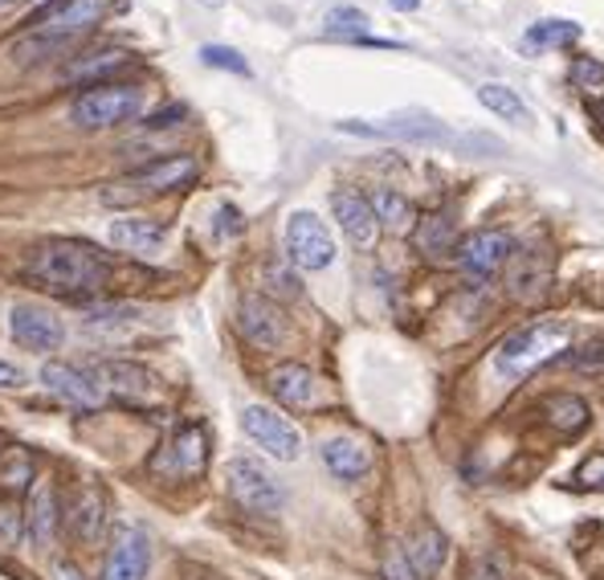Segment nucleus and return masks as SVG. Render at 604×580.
<instances>
[{
	"instance_id": "1",
	"label": "nucleus",
	"mask_w": 604,
	"mask_h": 580,
	"mask_svg": "<svg viewBox=\"0 0 604 580\" xmlns=\"http://www.w3.org/2000/svg\"><path fill=\"white\" fill-rule=\"evenodd\" d=\"M29 278L50 291V295L66 298V303H86V298L103 295V286L110 283V257L91 242L78 238H45L29 250L25 257Z\"/></svg>"
},
{
	"instance_id": "2",
	"label": "nucleus",
	"mask_w": 604,
	"mask_h": 580,
	"mask_svg": "<svg viewBox=\"0 0 604 580\" xmlns=\"http://www.w3.org/2000/svg\"><path fill=\"white\" fill-rule=\"evenodd\" d=\"M103 17H107V0H57L54 9L13 45V62L25 70V66H41V62H50V57H62L66 45L86 38Z\"/></svg>"
},
{
	"instance_id": "3",
	"label": "nucleus",
	"mask_w": 604,
	"mask_h": 580,
	"mask_svg": "<svg viewBox=\"0 0 604 580\" xmlns=\"http://www.w3.org/2000/svg\"><path fill=\"white\" fill-rule=\"evenodd\" d=\"M197 176H201L197 156H184V151H180V156H160V160L144 164L139 172L107 184V189H103V204H135V201H148V197L189 189Z\"/></svg>"
},
{
	"instance_id": "4",
	"label": "nucleus",
	"mask_w": 604,
	"mask_h": 580,
	"mask_svg": "<svg viewBox=\"0 0 604 580\" xmlns=\"http://www.w3.org/2000/svg\"><path fill=\"white\" fill-rule=\"evenodd\" d=\"M144 110V91L131 82H98L86 86L74 103H70V123L82 131H107L119 123H131Z\"/></svg>"
},
{
	"instance_id": "5",
	"label": "nucleus",
	"mask_w": 604,
	"mask_h": 580,
	"mask_svg": "<svg viewBox=\"0 0 604 580\" xmlns=\"http://www.w3.org/2000/svg\"><path fill=\"white\" fill-rule=\"evenodd\" d=\"M568 348V331L560 324H531L523 331H515L498 344L495 351V368L502 377L519 380V377H531L536 368L551 365L555 351Z\"/></svg>"
},
{
	"instance_id": "6",
	"label": "nucleus",
	"mask_w": 604,
	"mask_h": 580,
	"mask_svg": "<svg viewBox=\"0 0 604 580\" xmlns=\"http://www.w3.org/2000/svg\"><path fill=\"white\" fill-rule=\"evenodd\" d=\"M339 131L363 139H396V144H445L449 139L445 123H437L425 110H396L384 119H343Z\"/></svg>"
},
{
	"instance_id": "7",
	"label": "nucleus",
	"mask_w": 604,
	"mask_h": 580,
	"mask_svg": "<svg viewBox=\"0 0 604 580\" xmlns=\"http://www.w3.org/2000/svg\"><path fill=\"white\" fill-rule=\"evenodd\" d=\"M225 483L229 495L242 503L245 512L254 515H278L286 503V491L274 474L262 466L257 458H233L225 466Z\"/></svg>"
},
{
	"instance_id": "8",
	"label": "nucleus",
	"mask_w": 604,
	"mask_h": 580,
	"mask_svg": "<svg viewBox=\"0 0 604 580\" xmlns=\"http://www.w3.org/2000/svg\"><path fill=\"white\" fill-rule=\"evenodd\" d=\"M95 380L103 384L107 397H115L119 405H131V409H151L160 405V377L151 368L135 365V360H103L95 365Z\"/></svg>"
},
{
	"instance_id": "9",
	"label": "nucleus",
	"mask_w": 604,
	"mask_h": 580,
	"mask_svg": "<svg viewBox=\"0 0 604 580\" xmlns=\"http://www.w3.org/2000/svg\"><path fill=\"white\" fill-rule=\"evenodd\" d=\"M510 254H515V242H510L502 230H474L470 238L457 242L454 262H457V271H462L466 283L483 286L507 266Z\"/></svg>"
},
{
	"instance_id": "10",
	"label": "nucleus",
	"mask_w": 604,
	"mask_h": 580,
	"mask_svg": "<svg viewBox=\"0 0 604 580\" xmlns=\"http://www.w3.org/2000/svg\"><path fill=\"white\" fill-rule=\"evenodd\" d=\"M286 257H290V266H298V271H327L336 262L331 233L307 209L290 213V221H286Z\"/></svg>"
},
{
	"instance_id": "11",
	"label": "nucleus",
	"mask_w": 604,
	"mask_h": 580,
	"mask_svg": "<svg viewBox=\"0 0 604 580\" xmlns=\"http://www.w3.org/2000/svg\"><path fill=\"white\" fill-rule=\"evenodd\" d=\"M242 430L254 445H262L269 458L278 462H295L303 454V433L290 425V421L278 413V409L266 405H245L242 413Z\"/></svg>"
},
{
	"instance_id": "12",
	"label": "nucleus",
	"mask_w": 604,
	"mask_h": 580,
	"mask_svg": "<svg viewBox=\"0 0 604 580\" xmlns=\"http://www.w3.org/2000/svg\"><path fill=\"white\" fill-rule=\"evenodd\" d=\"M209 462V433L201 425H184L160 445V454L151 458V471L163 478H197Z\"/></svg>"
},
{
	"instance_id": "13",
	"label": "nucleus",
	"mask_w": 604,
	"mask_h": 580,
	"mask_svg": "<svg viewBox=\"0 0 604 580\" xmlns=\"http://www.w3.org/2000/svg\"><path fill=\"white\" fill-rule=\"evenodd\" d=\"M148 568H151L148 531L135 524H123L119 531H115V544H110L103 580H148Z\"/></svg>"
},
{
	"instance_id": "14",
	"label": "nucleus",
	"mask_w": 604,
	"mask_h": 580,
	"mask_svg": "<svg viewBox=\"0 0 604 580\" xmlns=\"http://www.w3.org/2000/svg\"><path fill=\"white\" fill-rule=\"evenodd\" d=\"M9 331H13V339L21 348H33V351H54V348H62V339H66L62 319H57L50 307H38V303H21V307H13Z\"/></svg>"
},
{
	"instance_id": "15",
	"label": "nucleus",
	"mask_w": 604,
	"mask_h": 580,
	"mask_svg": "<svg viewBox=\"0 0 604 580\" xmlns=\"http://www.w3.org/2000/svg\"><path fill=\"white\" fill-rule=\"evenodd\" d=\"M41 380H45V389L54 392V397H62L74 409H98L107 401V392L95 380V372H82V368L62 365V360L41 368Z\"/></svg>"
},
{
	"instance_id": "16",
	"label": "nucleus",
	"mask_w": 604,
	"mask_h": 580,
	"mask_svg": "<svg viewBox=\"0 0 604 580\" xmlns=\"http://www.w3.org/2000/svg\"><path fill=\"white\" fill-rule=\"evenodd\" d=\"M237 327H242V336L257 348H278L286 336V319L278 303H269L266 295H245L237 303Z\"/></svg>"
},
{
	"instance_id": "17",
	"label": "nucleus",
	"mask_w": 604,
	"mask_h": 580,
	"mask_svg": "<svg viewBox=\"0 0 604 580\" xmlns=\"http://www.w3.org/2000/svg\"><path fill=\"white\" fill-rule=\"evenodd\" d=\"M548 283H551V257L543 254V250L527 245V250H515V254H510L507 291L519 298V303H536V298H543Z\"/></svg>"
},
{
	"instance_id": "18",
	"label": "nucleus",
	"mask_w": 604,
	"mask_h": 580,
	"mask_svg": "<svg viewBox=\"0 0 604 580\" xmlns=\"http://www.w3.org/2000/svg\"><path fill=\"white\" fill-rule=\"evenodd\" d=\"M135 66V54L119 50V45H107V50H86V54L70 57L66 66H62V82H82V86H98V82H107L110 74H119V70Z\"/></svg>"
},
{
	"instance_id": "19",
	"label": "nucleus",
	"mask_w": 604,
	"mask_h": 580,
	"mask_svg": "<svg viewBox=\"0 0 604 580\" xmlns=\"http://www.w3.org/2000/svg\"><path fill=\"white\" fill-rule=\"evenodd\" d=\"M331 213H336L339 230L348 233L356 245H372V242H377L380 221H377V213H372V201H363L360 192H351V189L331 192Z\"/></svg>"
},
{
	"instance_id": "20",
	"label": "nucleus",
	"mask_w": 604,
	"mask_h": 580,
	"mask_svg": "<svg viewBox=\"0 0 604 580\" xmlns=\"http://www.w3.org/2000/svg\"><path fill=\"white\" fill-rule=\"evenodd\" d=\"M319 458L322 466L336 474V478H343V483H351V478H363V474L372 471V450L363 442H356V437H327V442L319 445Z\"/></svg>"
},
{
	"instance_id": "21",
	"label": "nucleus",
	"mask_w": 604,
	"mask_h": 580,
	"mask_svg": "<svg viewBox=\"0 0 604 580\" xmlns=\"http://www.w3.org/2000/svg\"><path fill=\"white\" fill-rule=\"evenodd\" d=\"M66 524L82 544H95L103 536V527H107V499H103L98 486H82L78 495L70 499Z\"/></svg>"
},
{
	"instance_id": "22",
	"label": "nucleus",
	"mask_w": 604,
	"mask_h": 580,
	"mask_svg": "<svg viewBox=\"0 0 604 580\" xmlns=\"http://www.w3.org/2000/svg\"><path fill=\"white\" fill-rule=\"evenodd\" d=\"M57 524H62V512H57V495L54 486L41 478L33 491H29V507H25V536L38 548H45V544H54L57 536Z\"/></svg>"
},
{
	"instance_id": "23",
	"label": "nucleus",
	"mask_w": 604,
	"mask_h": 580,
	"mask_svg": "<svg viewBox=\"0 0 604 580\" xmlns=\"http://www.w3.org/2000/svg\"><path fill=\"white\" fill-rule=\"evenodd\" d=\"M404 552H409V560H413V568L421 572V577H437V572L445 568V560H449V540H445L442 527L421 524V527H413V536H409V544H404Z\"/></svg>"
},
{
	"instance_id": "24",
	"label": "nucleus",
	"mask_w": 604,
	"mask_h": 580,
	"mask_svg": "<svg viewBox=\"0 0 604 580\" xmlns=\"http://www.w3.org/2000/svg\"><path fill=\"white\" fill-rule=\"evenodd\" d=\"M269 392L290 409H307L319 392V380L307 365H278L269 372Z\"/></svg>"
},
{
	"instance_id": "25",
	"label": "nucleus",
	"mask_w": 604,
	"mask_h": 580,
	"mask_svg": "<svg viewBox=\"0 0 604 580\" xmlns=\"http://www.w3.org/2000/svg\"><path fill=\"white\" fill-rule=\"evenodd\" d=\"M110 242L127 254H156L163 245V225L151 217H119L110 221Z\"/></svg>"
},
{
	"instance_id": "26",
	"label": "nucleus",
	"mask_w": 604,
	"mask_h": 580,
	"mask_svg": "<svg viewBox=\"0 0 604 580\" xmlns=\"http://www.w3.org/2000/svg\"><path fill=\"white\" fill-rule=\"evenodd\" d=\"M416 250L425 257H445V254H457V233H454V217L449 213H430L416 221Z\"/></svg>"
},
{
	"instance_id": "27",
	"label": "nucleus",
	"mask_w": 604,
	"mask_h": 580,
	"mask_svg": "<svg viewBox=\"0 0 604 580\" xmlns=\"http://www.w3.org/2000/svg\"><path fill=\"white\" fill-rule=\"evenodd\" d=\"M543 418L560 433H584L589 430V405L572 392H551L543 397Z\"/></svg>"
},
{
	"instance_id": "28",
	"label": "nucleus",
	"mask_w": 604,
	"mask_h": 580,
	"mask_svg": "<svg viewBox=\"0 0 604 580\" xmlns=\"http://www.w3.org/2000/svg\"><path fill=\"white\" fill-rule=\"evenodd\" d=\"M372 213L384 230L404 233L409 225H416V209L409 204V197H401L396 189H377L372 192Z\"/></svg>"
},
{
	"instance_id": "29",
	"label": "nucleus",
	"mask_w": 604,
	"mask_h": 580,
	"mask_svg": "<svg viewBox=\"0 0 604 580\" xmlns=\"http://www.w3.org/2000/svg\"><path fill=\"white\" fill-rule=\"evenodd\" d=\"M478 103H483L490 115H498V119H507V123H523L527 119L523 98L515 95L510 86H502V82H483V86H478Z\"/></svg>"
},
{
	"instance_id": "30",
	"label": "nucleus",
	"mask_w": 604,
	"mask_h": 580,
	"mask_svg": "<svg viewBox=\"0 0 604 580\" xmlns=\"http://www.w3.org/2000/svg\"><path fill=\"white\" fill-rule=\"evenodd\" d=\"M368 13L363 9H351V4H339L331 13L322 17V29L331 33V38H343V41H372L368 38Z\"/></svg>"
},
{
	"instance_id": "31",
	"label": "nucleus",
	"mask_w": 604,
	"mask_h": 580,
	"mask_svg": "<svg viewBox=\"0 0 604 580\" xmlns=\"http://www.w3.org/2000/svg\"><path fill=\"white\" fill-rule=\"evenodd\" d=\"M576 38H580L576 21H539V25L527 29L531 45H572Z\"/></svg>"
},
{
	"instance_id": "32",
	"label": "nucleus",
	"mask_w": 604,
	"mask_h": 580,
	"mask_svg": "<svg viewBox=\"0 0 604 580\" xmlns=\"http://www.w3.org/2000/svg\"><path fill=\"white\" fill-rule=\"evenodd\" d=\"M380 572H384V580H421V572L413 568V560H409V552H404L401 544H389V548H384Z\"/></svg>"
},
{
	"instance_id": "33",
	"label": "nucleus",
	"mask_w": 604,
	"mask_h": 580,
	"mask_svg": "<svg viewBox=\"0 0 604 580\" xmlns=\"http://www.w3.org/2000/svg\"><path fill=\"white\" fill-rule=\"evenodd\" d=\"M201 62L213 70H229V74H250V62L237 50H229V45H204Z\"/></svg>"
},
{
	"instance_id": "34",
	"label": "nucleus",
	"mask_w": 604,
	"mask_h": 580,
	"mask_svg": "<svg viewBox=\"0 0 604 580\" xmlns=\"http://www.w3.org/2000/svg\"><path fill=\"white\" fill-rule=\"evenodd\" d=\"M568 74H572L580 91H601L604 86V62H596V57H576Z\"/></svg>"
},
{
	"instance_id": "35",
	"label": "nucleus",
	"mask_w": 604,
	"mask_h": 580,
	"mask_svg": "<svg viewBox=\"0 0 604 580\" xmlns=\"http://www.w3.org/2000/svg\"><path fill=\"white\" fill-rule=\"evenodd\" d=\"M572 368H576V372H589V377L604 372V339H589L580 351H572Z\"/></svg>"
},
{
	"instance_id": "36",
	"label": "nucleus",
	"mask_w": 604,
	"mask_h": 580,
	"mask_svg": "<svg viewBox=\"0 0 604 580\" xmlns=\"http://www.w3.org/2000/svg\"><path fill=\"white\" fill-rule=\"evenodd\" d=\"M266 283H269V291H278L283 298H298V291H303L295 274L286 271V266H278V262H269L266 266Z\"/></svg>"
},
{
	"instance_id": "37",
	"label": "nucleus",
	"mask_w": 604,
	"mask_h": 580,
	"mask_svg": "<svg viewBox=\"0 0 604 580\" xmlns=\"http://www.w3.org/2000/svg\"><path fill=\"white\" fill-rule=\"evenodd\" d=\"M470 580H507V560H502L498 552L478 556L470 568Z\"/></svg>"
},
{
	"instance_id": "38",
	"label": "nucleus",
	"mask_w": 604,
	"mask_h": 580,
	"mask_svg": "<svg viewBox=\"0 0 604 580\" xmlns=\"http://www.w3.org/2000/svg\"><path fill=\"white\" fill-rule=\"evenodd\" d=\"M123 319H135V307H127V303H103V307H91V315H86V324L98 327V324H123Z\"/></svg>"
},
{
	"instance_id": "39",
	"label": "nucleus",
	"mask_w": 604,
	"mask_h": 580,
	"mask_svg": "<svg viewBox=\"0 0 604 580\" xmlns=\"http://www.w3.org/2000/svg\"><path fill=\"white\" fill-rule=\"evenodd\" d=\"M21 524H25V519H21V512H17L13 503H0V540L4 544L21 540Z\"/></svg>"
},
{
	"instance_id": "40",
	"label": "nucleus",
	"mask_w": 604,
	"mask_h": 580,
	"mask_svg": "<svg viewBox=\"0 0 604 580\" xmlns=\"http://www.w3.org/2000/svg\"><path fill=\"white\" fill-rule=\"evenodd\" d=\"M580 486H592V491H604V454H592L584 466L576 471Z\"/></svg>"
},
{
	"instance_id": "41",
	"label": "nucleus",
	"mask_w": 604,
	"mask_h": 580,
	"mask_svg": "<svg viewBox=\"0 0 604 580\" xmlns=\"http://www.w3.org/2000/svg\"><path fill=\"white\" fill-rule=\"evenodd\" d=\"M21 384H25V372L13 360H0V389H21Z\"/></svg>"
},
{
	"instance_id": "42",
	"label": "nucleus",
	"mask_w": 604,
	"mask_h": 580,
	"mask_svg": "<svg viewBox=\"0 0 604 580\" xmlns=\"http://www.w3.org/2000/svg\"><path fill=\"white\" fill-rule=\"evenodd\" d=\"M216 221H221V225H216L221 233H242V213H237V209H229V204L216 209Z\"/></svg>"
},
{
	"instance_id": "43",
	"label": "nucleus",
	"mask_w": 604,
	"mask_h": 580,
	"mask_svg": "<svg viewBox=\"0 0 604 580\" xmlns=\"http://www.w3.org/2000/svg\"><path fill=\"white\" fill-rule=\"evenodd\" d=\"M172 119H184V107L156 110V115H151V119H148V127H156V131H160V127H172Z\"/></svg>"
},
{
	"instance_id": "44",
	"label": "nucleus",
	"mask_w": 604,
	"mask_h": 580,
	"mask_svg": "<svg viewBox=\"0 0 604 580\" xmlns=\"http://www.w3.org/2000/svg\"><path fill=\"white\" fill-rule=\"evenodd\" d=\"M389 4L396 13H416V9H421V0H389Z\"/></svg>"
},
{
	"instance_id": "45",
	"label": "nucleus",
	"mask_w": 604,
	"mask_h": 580,
	"mask_svg": "<svg viewBox=\"0 0 604 580\" xmlns=\"http://www.w3.org/2000/svg\"><path fill=\"white\" fill-rule=\"evenodd\" d=\"M57 580H82V577H78V568L62 565V568H57Z\"/></svg>"
},
{
	"instance_id": "46",
	"label": "nucleus",
	"mask_w": 604,
	"mask_h": 580,
	"mask_svg": "<svg viewBox=\"0 0 604 580\" xmlns=\"http://www.w3.org/2000/svg\"><path fill=\"white\" fill-rule=\"evenodd\" d=\"M201 4H209V9H221V0H201Z\"/></svg>"
},
{
	"instance_id": "47",
	"label": "nucleus",
	"mask_w": 604,
	"mask_h": 580,
	"mask_svg": "<svg viewBox=\"0 0 604 580\" xmlns=\"http://www.w3.org/2000/svg\"><path fill=\"white\" fill-rule=\"evenodd\" d=\"M33 4H57V0H33Z\"/></svg>"
},
{
	"instance_id": "48",
	"label": "nucleus",
	"mask_w": 604,
	"mask_h": 580,
	"mask_svg": "<svg viewBox=\"0 0 604 580\" xmlns=\"http://www.w3.org/2000/svg\"><path fill=\"white\" fill-rule=\"evenodd\" d=\"M601 123H604V107H601Z\"/></svg>"
}]
</instances>
